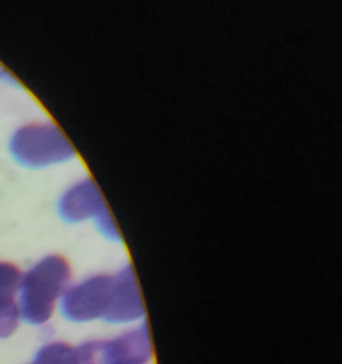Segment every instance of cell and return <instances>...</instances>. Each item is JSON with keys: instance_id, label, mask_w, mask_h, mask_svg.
<instances>
[{"instance_id": "3957f363", "label": "cell", "mask_w": 342, "mask_h": 364, "mask_svg": "<svg viewBox=\"0 0 342 364\" xmlns=\"http://www.w3.org/2000/svg\"><path fill=\"white\" fill-rule=\"evenodd\" d=\"M78 364H146L152 359L148 327L125 333L113 340L88 341L77 348Z\"/></svg>"}, {"instance_id": "5b68a950", "label": "cell", "mask_w": 342, "mask_h": 364, "mask_svg": "<svg viewBox=\"0 0 342 364\" xmlns=\"http://www.w3.org/2000/svg\"><path fill=\"white\" fill-rule=\"evenodd\" d=\"M57 212L64 223L78 224L88 219H100L107 208L98 187L91 180H84L64 192L57 205Z\"/></svg>"}, {"instance_id": "9c48e42d", "label": "cell", "mask_w": 342, "mask_h": 364, "mask_svg": "<svg viewBox=\"0 0 342 364\" xmlns=\"http://www.w3.org/2000/svg\"><path fill=\"white\" fill-rule=\"evenodd\" d=\"M21 276L16 265L7 262H0V299H16L20 290Z\"/></svg>"}, {"instance_id": "ba28073f", "label": "cell", "mask_w": 342, "mask_h": 364, "mask_svg": "<svg viewBox=\"0 0 342 364\" xmlns=\"http://www.w3.org/2000/svg\"><path fill=\"white\" fill-rule=\"evenodd\" d=\"M20 320V306L16 299H0V340L13 336Z\"/></svg>"}, {"instance_id": "52a82bcc", "label": "cell", "mask_w": 342, "mask_h": 364, "mask_svg": "<svg viewBox=\"0 0 342 364\" xmlns=\"http://www.w3.org/2000/svg\"><path fill=\"white\" fill-rule=\"evenodd\" d=\"M31 364H78L77 348L64 341H53L39 348Z\"/></svg>"}, {"instance_id": "8992f818", "label": "cell", "mask_w": 342, "mask_h": 364, "mask_svg": "<svg viewBox=\"0 0 342 364\" xmlns=\"http://www.w3.org/2000/svg\"><path fill=\"white\" fill-rule=\"evenodd\" d=\"M142 316H145V306H142L134 270L132 267H125L120 272L114 274L113 301L103 320L110 323H130Z\"/></svg>"}, {"instance_id": "6da1fadb", "label": "cell", "mask_w": 342, "mask_h": 364, "mask_svg": "<svg viewBox=\"0 0 342 364\" xmlns=\"http://www.w3.org/2000/svg\"><path fill=\"white\" fill-rule=\"evenodd\" d=\"M71 281V269L66 258L52 255L36 263L20 283V315L31 326H45L56 311V304Z\"/></svg>"}, {"instance_id": "30bf717a", "label": "cell", "mask_w": 342, "mask_h": 364, "mask_svg": "<svg viewBox=\"0 0 342 364\" xmlns=\"http://www.w3.org/2000/svg\"><path fill=\"white\" fill-rule=\"evenodd\" d=\"M4 77H6V71H4V68L0 66V78H4Z\"/></svg>"}, {"instance_id": "7a4b0ae2", "label": "cell", "mask_w": 342, "mask_h": 364, "mask_svg": "<svg viewBox=\"0 0 342 364\" xmlns=\"http://www.w3.org/2000/svg\"><path fill=\"white\" fill-rule=\"evenodd\" d=\"M9 151L13 159L27 169H43L75 159L73 146L68 142L63 132L53 124L45 123L27 124L14 132Z\"/></svg>"}, {"instance_id": "277c9868", "label": "cell", "mask_w": 342, "mask_h": 364, "mask_svg": "<svg viewBox=\"0 0 342 364\" xmlns=\"http://www.w3.org/2000/svg\"><path fill=\"white\" fill-rule=\"evenodd\" d=\"M114 291V276H93L77 287L64 291L61 313L75 323L103 320L110 308Z\"/></svg>"}]
</instances>
